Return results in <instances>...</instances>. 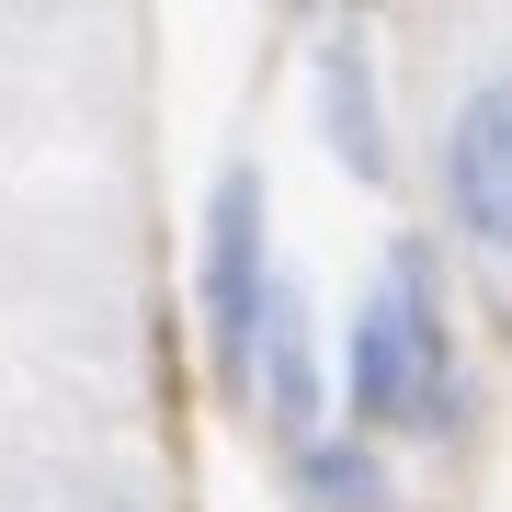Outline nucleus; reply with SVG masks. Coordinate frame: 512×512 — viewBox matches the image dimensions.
<instances>
[{
	"label": "nucleus",
	"instance_id": "423d86ee",
	"mask_svg": "<svg viewBox=\"0 0 512 512\" xmlns=\"http://www.w3.org/2000/svg\"><path fill=\"white\" fill-rule=\"evenodd\" d=\"M296 490H308L319 512H376L387 501V467L365 456V444H308V456H296Z\"/></svg>",
	"mask_w": 512,
	"mask_h": 512
},
{
	"label": "nucleus",
	"instance_id": "39448f33",
	"mask_svg": "<svg viewBox=\"0 0 512 512\" xmlns=\"http://www.w3.org/2000/svg\"><path fill=\"white\" fill-rule=\"evenodd\" d=\"M319 114H330V148H342V171H387V114H376V57H365V35H342L319 57Z\"/></svg>",
	"mask_w": 512,
	"mask_h": 512
},
{
	"label": "nucleus",
	"instance_id": "20e7f679",
	"mask_svg": "<svg viewBox=\"0 0 512 512\" xmlns=\"http://www.w3.org/2000/svg\"><path fill=\"white\" fill-rule=\"evenodd\" d=\"M251 387H262V410H274L285 433L319 421V353H308V296L296 285H274V308L251 330Z\"/></svg>",
	"mask_w": 512,
	"mask_h": 512
},
{
	"label": "nucleus",
	"instance_id": "f03ea898",
	"mask_svg": "<svg viewBox=\"0 0 512 512\" xmlns=\"http://www.w3.org/2000/svg\"><path fill=\"white\" fill-rule=\"evenodd\" d=\"M274 239H262V183L251 171H228L217 194H205V342H217V365L251 376V330L274 308Z\"/></svg>",
	"mask_w": 512,
	"mask_h": 512
},
{
	"label": "nucleus",
	"instance_id": "7ed1b4c3",
	"mask_svg": "<svg viewBox=\"0 0 512 512\" xmlns=\"http://www.w3.org/2000/svg\"><path fill=\"white\" fill-rule=\"evenodd\" d=\"M444 205H456L467 239L512 251V69L478 80L456 103V126H444Z\"/></svg>",
	"mask_w": 512,
	"mask_h": 512
},
{
	"label": "nucleus",
	"instance_id": "f257e3e1",
	"mask_svg": "<svg viewBox=\"0 0 512 512\" xmlns=\"http://www.w3.org/2000/svg\"><path fill=\"white\" fill-rule=\"evenodd\" d=\"M342 387H353V421H376V433H444L456 421V342H444L421 239H399L387 274L365 285L353 342H342Z\"/></svg>",
	"mask_w": 512,
	"mask_h": 512
}]
</instances>
